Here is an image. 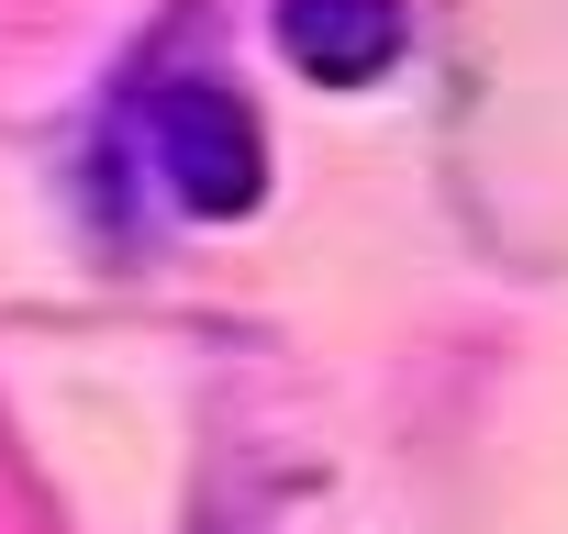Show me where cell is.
Segmentation results:
<instances>
[{
    "label": "cell",
    "mask_w": 568,
    "mask_h": 534,
    "mask_svg": "<svg viewBox=\"0 0 568 534\" xmlns=\"http://www.w3.org/2000/svg\"><path fill=\"white\" fill-rule=\"evenodd\" d=\"M145 145H156V178L179 189V212H201V223H234L267 189V134L212 79H168L156 112H145Z\"/></svg>",
    "instance_id": "1"
},
{
    "label": "cell",
    "mask_w": 568,
    "mask_h": 534,
    "mask_svg": "<svg viewBox=\"0 0 568 534\" xmlns=\"http://www.w3.org/2000/svg\"><path fill=\"white\" fill-rule=\"evenodd\" d=\"M402 0H278V57L324 90H368L402 57Z\"/></svg>",
    "instance_id": "2"
}]
</instances>
